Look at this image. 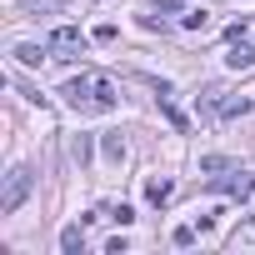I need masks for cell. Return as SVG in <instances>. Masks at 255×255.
I'll return each mask as SVG.
<instances>
[{
  "instance_id": "2",
  "label": "cell",
  "mask_w": 255,
  "mask_h": 255,
  "mask_svg": "<svg viewBox=\"0 0 255 255\" xmlns=\"http://www.w3.org/2000/svg\"><path fill=\"white\" fill-rule=\"evenodd\" d=\"M30 190H35V175H30L25 165H15V170L5 175V190H0V215H15V210L30 200Z\"/></svg>"
},
{
  "instance_id": "12",
  "label": "cell",
  "mask_w": 255,
  "mask_h": 255,
  "mask_svg": "<svg viewBox=\"0 0 255 255\" xmlns=\"http://www.w3.org/2000/svg\"><path fill=\"white\" fill-rule=\"evenodd\" d=\"M195 230H200V225H175L170 240H175V245H195Z\"/></svg>"
},
{
  "instance_id": "1",
  "label": "cell",
  "mask_w": 255,
  "mask_h": 255,
  "mask_svg": "<svg viewBox=\"0 0 255 255\" xmlns=\"http://www.w3.org/2000/svg\"><path fill=\"white\" fill-rule=\"evenodd\" d=\"M60 95H65V105H70V110H80V115H110V110L120 105L115 85H110L105 75H90V70H85V75H75Z\"/></svg>"
},
{
  "instance_id": "14",
  "label": "cell",
  "mask_w": 255,
  "mask_h": 255,
  "mask_svg": "<svg viewBox=\"0 0 255 255\" xmlns=\"http://www.w3.org/2000/svg\"><path fill=\"white\" fill-rule=\"evenodd\" d=\"M110 220H120V225H130V220H135V210H130V205H115V210H110Z\"/></svg>"
},
{
  "instance_id": "3",
  "label": "cell",
  "mask_w": 255,
  "mask_h": 255,
  "mask_svg": "<svg viewBox=\"0 0 255 255\" xmlns=\"http://www.w3.org/2000/svg\"><path fill=\"white\" fill-rule=\"evenodd\" d=\"M45 45H50V60H75V55H85V35H80L75 25H60Z\"/></svg>"
},
{
  "instance_id": "9",
  "label": "cell",
  "mask_w": 255,
  "mask_h": 255,
  "mask_svg": "<svg viewBox=\"0 0 255 255\" xmlns=\"http://www.w3.org/2000/svg\"><path fill=\"white\" fill-rule=\"evenodd\" d=\"M100 150H105V160H115V165L125 160V140H120V135H100Z\"/></svg>"
},
{
  "instance_id": "16",
  "label": "cell",
  "mask_w": 255,
  "mask_h": 255,
  "mask_svg": "<svg viewBox=\"0 0 255 255\" xmlns=\"http://www.w3.org/2000/svg\"><path fill=\"white\" fill-rule=\"evenodd\" d=\"M155 10H165V15H185V10H180V0H155Z\"/></svg>"
},
{
  "instance_id": "10",
  "label": "cell",
  "mask_w": 255,
  "mask_h": 255,
  "mask_svg": "<svg viewBox=\"0 0 255 255\" xmlns=\"http://www.w3.org/2000/svg\"><path fill=\"white\" fill-rule=\"evenodd\" d=\"M180 25H185V30H205L210 20H205V10H185V15H180Z\"/></svg>"
},
{
  "instance_id": "13",
  "label": "cell",
  "mask_w": 255,
  "mask_h": 255,
  "mask_svg": "<svg viewBox=\"0 0 255 255\" xmlns=\"http://www.w3.org/2000/svg\"><path fill=\"white\" fill-rule=\"evenodd\" d=\"M90 40H100V45H110V40H115V25H95V30H90Z\"/></svg>"
},
{
  "instance_id": "8",
  "label": "cell",
  "mask_w": 255,
  "mask_h": 255,
  "mask_svg": "<svg viewBox=\"0 0 255 255\" xmlns=\"http://www.w3.org/2000/svg\"><path fill=\"white\" fill-rule=\"evenodd\" d=\"M90 150H95L90 135H75V140H70V160H75V165H90Z\"/></svg>"
},
{
  "instance_id": "6",
  "label": "cell",
  "mask_w": 255,
  "mask_h": 255,
  "mask_svg": "<svg viewBox=\"0 0 255 255\" xmlns=\"http://www.w3.org/2000/svg\"><path fill=\"white\" fill-rule=\"evenodd\" d=\"M60 250H65V255L85 250V230H80V225H65V230H60Z\"/></svg>"
},
{
  "instance_id": "11",
  "label": "cell",
  "mask_w": 255,
  "mask_h": 255,
  "mask_svg": "<svg viewBox=\"0 0 255 255\" xmlns=\"http://www.w3.org/2000/svg\"><path fill=\"white\" fill-rule=\"evenodd\" d=\"M200 170H205V175H220V170H230V160H225V155H205Z\"/></svg>"
},
{
  "instance_id": "5",
  "label": "cell",
  "mask_w": 255,
  "mask_h": 255,
  "mask_svg": "<svg viewBox=\"0 0 255 255\" xmlns=\"http://www.w3.org/2000/svg\"><path fill=\"white\" fill-rule=\"evenodd\" d=\"M225 65H230V70H250V65H255V45H245V40H230V55H225Z\"/></svg>"
},
{
  "instance_id": "7",
  "label": "cell",
  "mask_w": 255,
  "mask_h": 255,
  "mask_svg": "<svg viewBox=\"0 0 255 255\" xmlns=\"http://www.w3.org/2000/svg\"><path fill=\"white\" fill-rule=\"evenodd\" d=\"M45 55H50V45H15V60L20 65H40Z\"/></svg>"
},
{
  "instance_id": "15",
  "label": "cell",
  "mask_w": 255,
  "mask_h": 255,
  "mask_svg": "<svg viewBox=\"0 0 255 255\" xmlns=\"http://www.w3.org/2000/svg\"><path fill=\"white\" fill-rule=\"evenodd\" d=\"M125 250H130V240H125V235H115V240L105 245V255H125Z\"/></svg>"
},
{
  "instance_id": "17",
  "label": "cell",
  "mask_w": 255,
  "mask_h": 255,
  "mask_svg": "<svg viewBox=\"0 0 255 255\" xmlns=\"http://www.w3.org/2000/svg\"><path fill=\"white\" fill-rule=\"evenodd\" d=\"M240 240H245V245H255V220H245V225H240Z\"/></svg>"
},
{
  "instance_id": "4",
  "label": "cell",
  "mask_w": 255,
  "mask_h": 255,
  "mask_svg": "<svg viewBox=\"0 0 255 255\" xmlns=\"http://www.w3.org/2000/svg\"><path fill=\"white\" fill-rule=\"evenodd\" d=\"M170 195H175V180H170V175H150V180H145V200H150V205H165Z\"/></svg>"
},
{
  "instance_id": "18",
  "label": "cell",
  "mask_w": 255,
  "mask_h": 255,
  "mask_svg": "<svg viewBox=\"0 0 255 255\" xmlns=\"http://www.w3.org/2000/svg\"><path fill=\"white\" fill-rule=\"evenodd\" d=\"M50 5H70V0H50Z\"/></svg>"
}]
</instances>
